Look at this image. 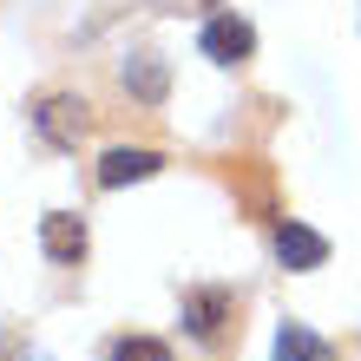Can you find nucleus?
I'll use <instances>...</instances> for the list:
<instances>
[{
	"label": "nucleus",
	"instance_id": "obj_4",
	"mask_svg": "<svg viewBox=\"0 0 361 361\" xmlns=\"http://www.w3.org/2000/svg\"><path fill=\"white\" fill-rule=\"evenodd\" d=\"M276 263L283 269H322L329 263V237L309 230V224H295V217H283L276 224Z\"/></svg>",
	"mask_w": 361,
	"mask_h": 361
},
{
	"label": "nucleus",
	"instance_id": "obj_9",
	"mask_svg": "<svg viewBox=\"0 0 361 361\" xmlns=\"http://www.w3.org/2000/svg\"><path fill=\"white\" fill-rule=\"evenodd\" d=\"M237 178H243V204L257 210V217H276V204H269V171H263V164H237Z\"/></svg>",
	"mask_w": 361,
	"mask_h": 361
},
{
	"label": "nucleus",
	"instance_id": "obj_8",
	"mask_svg": "<svg viewBox=\"0 0 361 361\" xmlns=\"http://www.w3.org/2000/svg\"><path fill=\"white\" fill-rule=\"evenodd\" d=\"M276 361H335V348H329L315 329L283 322V335H276Z\"/></svg>",
	"mask_w": 361,
	"mask_h": 361
},
{
	"label": "nucleus",
	"instance_id": "obj_6",
	"mask_svg": "<svg viewBox=\"0 0 361 361\" xmlns=\"http://www.w3.org/2000/svg\"><path fill=\"white\" fill-rule=\"evenodd\" d=\"M158 164H164L158 152H132V145H118V152H105V158H99V184H105V190L138 184V178H152Z\"/></svg>",
	"mask_w": 361,
	"mask_h": 361
},
{
	"label": "nucleus",
	"instance_id": "obj_2",
	"mask_svg": "<svg viewBox=\"0 0 361 361\" xmlns=\"http://www.w3.org/2000/svg\"><path fill=\"white\" fill-rule=\"evenodd\" d=\"M204 59H217V66H243L250 53H257V27L237 13H217V20H204Z\"/></svg>",
	"mask_w": 361,
	"mask_h": 361
},
{
	"label": "nucleus",
	"instance_id": "obj_7",
	"mask_svg": "<svg viewBox=\"0 0 361 361\" xmlns=\"http://www.w3.org/2000/svg\"><path fill=\"white\" fill-rule=\"evenodd\" d=\"M125 92L145 99V105H164V92H171V79H164V59H152V53L125 59Z\"/></svg>",
	"mask_w": 361,
	"mask_h": 361
},
{
	"label": "nucleus",
	"instance_id": "obj_1",
	"mask_svg": "<svg viewBox=\"0 0 361 361\" xmlns=\"http://www.w3.org/2000/svg\"><path fill=\"white\" fill-rule=\"evenodd\" d=\"M33 125H39V138H47V145L73 152V145L86 138L92 112H86V99H79V92H47V99H39V112H33Z\"/></svg>",
	"mask_w": 361,
	"mask_h": 361
},
{
	"label": "nucleus",
	"instance_id": "obj_11",
	"mask_svg": "<svg viewBox=\"0 0 361 361\" xmlns=\"http://www.w3.org/2000/svg\"><path fill=\"white\" fill-rule=\"evenodd\" d=\"M158 13H197V7H217V0H152Z\"/></svg>",
	"mask_w": 361,
	"mask_h": 361
},
{
	"label": "nucleus",
	"instance_id": "obj_5",
	"mask_svg": "<svg viewBox=\"0 0 361 361\" xmlns=\"http://www.w3.org/2000/svg\"><path fill=\"white\" fill-rule=\"evenodd\" d=\"M39 250H47L53 263H79V257H86V224L66 217V210L39 217Z\"/></svg>",
	"mask_w": 361,
	"mask_h": 361
},
{
	"label": "nucleus",
	"instance_id": "obj_3",
	"mask_svg": "<svg viewBox=\"0 0 361 361\" xmlns=\"http://www.w3.org/2000/svg\"><path fill=\"white\" fill-rule=\"evenodd\" d=\"M230 315H237V295H230V289H190L184 295V329L197 335V342H210V348L224 342Z\"/></svg>",
	"mask_w": 361,
	"mask_h": 361
},
{
	"label": "nucleus",
	"instance_id": "obj_10",
	"mask_svg": "<svg viewBox=\"0 0 361 361\" xmlns=\"http://www.w3.org/2000/svg\"><path fill=\"white\" fill-rule=\"evenodd\" d=\"M112 361H171V348L152 342V335H118V342H112Z\"/></svg>",
	"mask_w": 361,
	"mask_h": 361
}]
</instances>
